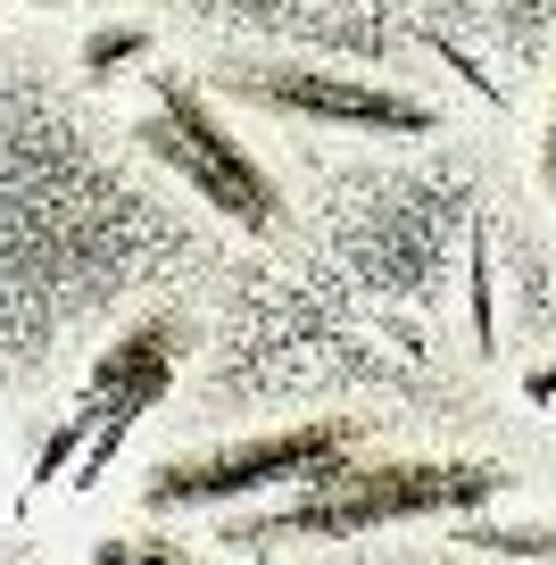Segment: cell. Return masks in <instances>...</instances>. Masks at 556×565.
Here are the masks:
<instances>
[{
    "label": "cell",
    "mask_w": 556,
    "mask_h": 565,
    "mask_svg": "<svg viewBox=\"0 0 556 565\" xmlns=\"http://www.w3.org/2000/svg\"><path fill=\"white\" fill-rule=\"evenodd\" d=\"M42 9H67V0H42Z\"/></svg>",
    "instance_id": "cell-10"
},
{
    "label": "cell",
    "mask_w": 556,
    "mask_h": 565,
    "mask_svg": "<svg viewBox=\"0 0 556 565\" xmlns=\"http://www.w3.org/2000/svg\"><path fill=\"white\" fill-rule=\"evenodd\" d=\"M133 150L158 167V175L183 183L200 209H216L225 225H242V233H282V183L266 175L258 150H249L225 117H216V100L192 84V75H158L150 108L133 117Z\"/></svg>",
    "instance_id": "cell-3"
},
{
    "label": "cell",
    "mask_w": 556,
    "mask_h": 565,
    "mask_svg": "<svg viewBox=\"0 0 556 565\" xmlns=\"http://www.w3.org/2000/svg\"><path fill=\"white\" fill-rule=\"evenodd\" d=\"M506 499V475L482 458H349L341 475L282 491L242 541H357L391 524H457Z\"/></svg>",
    "instance_id": "cell-1"
},
{
    "label": "cell",
    "mask_w": 556,
    "mask_h": 565,
    "mask_svg": "<svg viewBox=\"0 0 556 565\" xmlns=\"http://www.w3.org/2000/svg\"><path fill=\"white\" fill-rule=\"evenodd\" d=\"M125 58H150V25H100V34L84 42V67L92 75H117Z\"/></svg>",
    "instance_id": "cell-7"
},
{
    "label": "cell",
    "mask_w": 556,
    "mask_h": 565,
    "mask_svg": "<svg viewBox=\"0 0 556 565\" xmlns=\"http://www.w3.org/2000/svg\"><path fill=\"white\" fill-rule=\"evenodd\" d=\"M457 532H466L473 548H523V557H556V532H499V524H482V515H457Z\"/></svg>",
    "instance_id": "cell-8"
},
{
    "label": "cell",
    "mask_w": 556,
    "mask_h": 565,
    "mask_svg": "<svg viewBox=\"0 0 556 565\" xmlns=\"http://www.w3.org/2000/svg\"><path fill=\"white\" fill-rule=\"evenodd\" d=\"M539 183L556 192V100H548V125H539Z\"/></svg>",
    "instance_id": "cell-9"
},
{
    "label": "cell",
    "mask_w": 556,
    "mask_h": 565,
    "mask_svg": "<svg viewBox=\"0 0 556 565\" xmlns=\"http://www.w3.org/2000/svg\"><path fill=\"white\" fill-rule=\"evenodd\" d=\"M216 92L258 117H291V125H324V134H432L440 108L416 100L399 84L374 75H341V67H225Z\"/></svg>",
    "instance_id": "cell-5"
},
{
    "label": "cell",
    "mask_w": 556,
    "mask_h": 565,
    "mask_svg": "<svg viewBox=\"0 0 556 565\" xmlns=\"http://www.w3.org/2000/svg\"><path fill=\"white\" fill-rule=\"evenodd\" d=\"M365 449L357 416H308V424H275V433H242L216 449H174L141 475V508L150 515H209V508H242V499H282L308 482L341 475Z\"/></svg>",
    "instance_id": "cell-2"
},
{
    "label": "cell",
    "mask_w": 556,
    "mask_h": 565,
    "mask_svg": "<svg viewBox=\"0 0 556 565\" xmlns=\"http://www.w3.org/2000/svg\"><path fill=\"white\" fill-rule=\"evenodd\" d=\"M192 350H200L192 317H141V324H125V333L92 358L84 399H75V433H84L75 482H100L108 466H117V449L133 441V424L174 391V374L192 366Z\"/></svg>",
    "instance_id": "cell-4"
},
{
    "label": "cell",
    "mask_w": 556,
    "mask_h": 565,
    "mask_svg": "<svg viewBox=\"0 0 556 565\" xmlns=\"http://www.w3.org/2000/svg\"><path fill=\"white\" fill-rule=\"evenodd\" d=\"M92 565H200V548H183L174 532L141 524V532H108V541L92 548Z\"/></svg>",
    "instance_id": "cell-6"
}]
</instances>
